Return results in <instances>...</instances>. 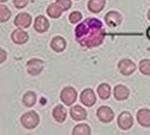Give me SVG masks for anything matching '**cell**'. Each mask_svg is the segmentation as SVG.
I'll return each instance as SVG.
<instances>
[{"label": "cell", "mask_w": 150, "mask_h": 135, "mask_svg": "<svg viewBox=\"0 0 150 135\" xmlns=\"http://www.w3.org/2000/svg\"><path fill=\"white\" fill-rule=\"evenodd\" d=\"M77 42L83 47L94 48L103 44L106 36L105 30L100 20L87 18L77 25L75 29Z\"/></svg>", "instance_id": "cell-1"}, {"label": "cell", "mask_w": 150, "mask_h": 135, "mask_svg": "<svg viewBox=\"0 0 150 135\" xmlns=\"http://www.w3.org/2000/svg\"><path fill=\"white\" fill-rule=\"evenodd\" d=\"M40 122L39 116L34 110L24 113L21 117V122L23 126L26 129H34L38 125Z\"/></svg>", "instance_id": "cell-2"}, {"label": "cell", "mask_w": 150, "mask_h": 135, "mask_svg": "<svg viewBox=\"0 0 150 135\" xmlns=\"http://www.w3.org/2000/svg\"><path fill=\"white\" fill-rule=\"evenodd\" d=\"M77 93L72 86H66L63 88L60 93V99L66 106H71L77 101Z\"/></svg>", "instance_id": "cell-3"}, {"label": "cell", "mask_w": 150, "mask_h": 135, "mask_svg": "<svg viewBox=\"0 0 150 135\" xmlns=\"http://www.w3.org/2000/svg\"><path fill=\"white\" fill-rule=\"evenodd\" d=\"M44 69V62L40 59L33 58L26 63V71L31 76H37L42 72Z\"/></svg>", "instance_id": "cell-4"}, {"label": "cell", "mask_w": 150, "mask_h": 135, "mask_svg": "<svg viewBox=\"0 0 150 135\" xmlns=\"http://www.w3.org/2000/svg\"><path fill=\"white\" fill-rule=\"evenodd\" d=\"M118 126L123 131L129 130L134 125L133 116L129 112L124 111L120 113L117 119Z\"/></svg>", "instance_id": "cell-5"}, {"label": "cell", "mask_w": 150, "mask_h": 135, "mask_svg": "<svg viewBox=\"0 0 150 135\" xmlns=\"http://www.w3.org/2000/svg\"><path fill=\"white\" fill-rule=\"evenodd\" d=\"M118 69L122 75L130 76L136 71L137 66L132 60L122 59L118 63Z\"/></svg>", "instance_id": "cell-6"}, {"label": "cell", "mask_w": 150, "mask_h": 135, "mask_svg": "<svg viewBox=\"0 0 150 135\" xmlns=\"http://www.w3.org/2000/svg\"><path fill=\"white\" fill-rule=\"evenodd\" d=\"M80 99L84 106L87 107H91L96 104L97 98H96V93L92 89L87 88L81 93Z\"/></svg>", "instance_id": "cell-7"}, {"label": "cell", "mask_w": 150, "mask_h": 135, "mask_svg": "<svg viewBox=\"0 0 150 135\" xmlns=\"http://www.w3.org/2000/svg\"><path fill=\"white\" fill-rule=\"evenodd\" d=\"M98 118L104 123H109L113 120L115 113L110 107L108 106H101L97 110Z\"/></svg>", "instance_id": "cell-8"}, {"label": "cell", "mask_w": 150, "mask_h": 135, "mask_svg": "<svg viewBox=\"0 0 150 135\" xmlns=\"http://www.w3.org/2000/svg\"><path fill=\"white\" fill-rule=\"evenodd\" d=\"M33 18L30 14L26 12H21L14 18V23L17 27L21 29H27L31 26Z\"/></svg>", "instance_id": "cell-9"}, {"label": "cell", "mask_w": 150, "mask_h": 135, "mask_svg": "<svg viewBox=\"0 0 150 135\" xmlns=\"http://www.w3.org/2000/svg\"><path fill=\"white\" fill-rule=\"evenodd\" d=\"M106 24L110 27H116L120 26L122 22V15L116 11H110L104 17Z\"/></svg>", "instance_id": "cell-10"}, {"label": "cell", "mask_w": 150, "mask_h": 135, "mask_svg": "<svg viewBox=\"0 0 150 135\" xmlns=\"http://www.w3.org/2000/svg\"><path fill=\"white\" fill-rule=\"evenodd\" d=\"M11 38L12 41L16 45H24L29 41V37L26 31H24L23 29L21 28H18L11 33Z\"/></svg>", "instance_id": "cell-11"}, {"label": "cell", "mask_w": 150, "mask_h": 135, "mask_svg": "<svg viewBox=\"0 0 150 135\" xmlns=\"http://www.w3.org/2000/svg\"><path fill=\"white\" fill-rule=\"evenodd\" d=\"M50 27V23L47 18L43 15L38 16L35 20L34 29L37 33H45L47 32Z\"/></svg>", "instance_id": "cell-12"}, {"label": "cell", "mask_w": 150, "mask_h": 135, "mask_svg": "<svg viewBox=\"0 0 150 135\" xmlns=\"http://www.w3.org/2000/svg\"><path fill=\"white\" fill-rule=\"evenodd\" d=\"M137 120L139 125L144 128L150 127V110L140 109L137 113Z\"/></svg>", "instance_id": "cell-13"}, {"label": "cell", "mask_w": 150, "mask_h": 135, "mask_svg": "<svg viewBox=\"0 0 150 135\" xmlns=\"http://www.w3.org/2000/svg\"><path fill=\"white\" fill-rule=\"evenodd\" d=\"M71 117L74 121H83L86 119V110L80 105H75L70 109Z\"/></svg>", "instance_id": "cell-14"}, {"label": "cell", "mask_w": 150, "mask_h": 135, "mask_svg": "<svg viewBox=\"0 0 150 135\" xmlns=\"http://www.w3.org/2000/svg\"><path fill=\"white\" fill-rule=\"evenodd\" d=\"M67 42L62 36H56L50 42V47L56 53H62L66 49Z\"/></svg>", "instance_id": "cell-15"}, {"label": "cell", "mask_w": 150, "mask_h": 135, "mask_svg": "<svg viewBox=\"0 0 150 135\" xmlns=\"http://www.w3.org/2000/svg\"><path fill=\"white\" fill-rule=\"evenodd\" d=\"M129 89L124 85H117L113 89V95L117 101H125L129 96Z\"/></svg>", "instance_id": "cell-16"}, {"label": "cell", "mask_w": 150, "mask_h": 135, "mask_svg": "<svg viewBox=\"0 0 150 135\" xmlns=\"http://www.w3.org/2000/svg\"><path fill=\"white\" fill-rule=\"evenodd\" d=\"M53 116L57 122L62 123L67 118V109L64 106L59 104L53 110Z\"/></svg>", "instance_id": "cell-17"}, {"label": "cell", "mask_w": 150, "mask_h": 135, "mask_svg": "<svg viewBox=\"0 0 150 135\" xmlns=\"http://www.w3.org/2000/svg\"><path fill=\"white\" fill-rule=\"evenodd\" d=\"M105 6V0H89L88 8L94 14L101 12Z\"/></svg>", "instance_id": "cell-18"}, {"label": "cell", "mask_w": 150, "mask_h": 135, "mask_svg": "<svg viewBox=\"0 0 150 135\" xmlns=\"http://www.w3.org/2000/svg\"><path fill=\"white\" fill-rule=\"evenodd\" d=\"M97 93L101 99L108 100L111 95L110 86L106 83L100 84L97 89Z\"/></svg>", "instance_id": "cell-19"}, {"label": "cell", "mask_w": 150, "mask_h": 135, "mask_svg": "<svg viewBox=\"0 0 150 135\" xmlns=\"http://www.w3.org/2000/svg\"><path fill=\"white\" fill-rule=\"evenodd\" d=\"M37 101V95L33 91H28L23 97V104L26 107H32Z\"/></svg>", "instance_id": "cell-20"}, {"label": "cell", "mask_w": 150, "mask_h": 135, "mask_svg": "<svg viewBox=\"0 0 150 135\" xmlns=\"http://www.w3.org/2000/svg\"><path fill=\"white\" fill-rule=\"evenodd\" d=\"M91 133H92V131L89 125L84 123L77 125L72 131L73 135H90Z\"/></svg>", "instance_id": "cell-21"}, {"label": "cell", "mask_w": 150, "mask_h": 135, "mask_svg": "<svg viewBox=\"0 0 150 135\" xmlns=\"http://www.w3.org/2000/svg\"><path fill=\"white\" fill-rule=\"evenodd\" d=\"M47 14L50 17L53 19H57L61 17L62 14V11L59 7V5L56 3H52L48 6L47 9Z\"/></svg>", "instance_id": "cell-22"}, {"label": "cell", "mask_w": 150, "mask_h": 135, "mask_svg": "<svg viewBox=\"0 0 150 135\" xmlns=\"http://www.w3.org/2000/svg\"><path fill=\"white\" fill-rule=\"evenodd\" d=\"M139 70L143 75L150 76V59H145L139 63Z\"/></svg>", "instance_id": "cell-23"}, {"label": "cell", "mask_w": 150, "mask_h": 135, "mask_svg": "<svg viewBox=\"0 0 150 135\" xmlns=\"http://www.w3.org/2000/svg\"><path fill=\"white\" fill-rule=\"evenodd\" d=\"M11 17V13L8 8L5 5L0 6V22L5 23L10 19Z\"/></svg>", "instance_id": "cell-24"}, {"label": "cell", "mask_w": 150, "mask_h": 135, "mask_svg": "<svg viewBox=\"0 0 150 135\" xmlns=\"http://www.w3.org/2000/svg\"><path fill=\"white\" fill-rule=\"evenodd\" d=\"M56 3L59 5V7L62 9V11H66L71 7V0H56Z\"/></svg>", "instance_id": "cell-25"}, {"label": "cell", "mask_w": 150, "mask_h": 135, "mask_svg": "<svg viewBox=\"0 0 150 135\" xmlns=\"http://www.w3.org/2000/svg\"><path fill=\"white\" fill-rule=\"evenodd\" d=\"M82 14H81L80 11H77L71 12L70 14V15H69V21L73 24H75L77 23L80 22V21L82 20Z\"/></svg>", "instance_id": "cell-26"}, {"label": "cell", "mask_w": 150, "mask_h": 135, "mask_svg": "<svg viewBox=\"0 0 150 135\" xmlns=\"http://www.w3.org/2000/svg\"><path fill=\"white\" fill-rule=\"evenodd\" d=\"M13 2L17 8L22 9L28 5L29 0H13Z\"/></svg>", "instance_id": "cell-27"}, {"label": "cell", "mask_w": 150, "mask_h": 135, "mask_svg": "<svg viewBox=\"0 0 150 135\" xmlns=\"http://www.w3.org/2000/svg\"><path fill=\"white\" fill-rule=\"evenodd\" d=\"M7 59V53L3 49L0 50V63L2 64Z\"/></svg>", "instance_id": "cell-28"}, {"label": "cell", "mask_w": 150, "mask_h": 135, "mask_svg": "<svg viewBox=\"0 0 150 135\" xmlns=\"http://www.w3.org/2000/svg\"><path fill=\"white\" fill-rule=\"evenodd\" d=\"M146 35H147V37H148V38L150 40V26L148 28V29H147Z\"/></svg>", "instance_id": "cell-29"}, {"label": "cell", "mask_w": 150, "mask_h": 135, "mask_svg": "<svg viewBox=\"0 0 150 135\" xmlns=\"http://www.w3.org/2000/svg\"><path fill=\"white\" fill-rule=\"evenodd\" d=\"M147 16H148V19L149 20V21H150V9H149V10L148 14H147Z\"/></svg>", "instance_id": "cell-30"}, {"label": "cell", "mask_w": 150, "mask_h": 135, "mask_svg": "<svg viewBox=\"0 0 150 135\" xmlns=\"http://www.w3.org/2000/svg\"><path fill=\"white\" fill-rule=\"evenodd\" d=\"M8 0H0V2H7Z\"/></svg>", "instance_id": "cell-31"}]
</instances>
